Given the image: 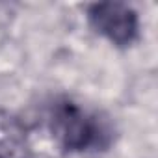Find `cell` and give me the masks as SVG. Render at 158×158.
Returning <instances> with one entry per match:
<instances>
[{"mask_svg": "<svg viewBox=\"0 0 158 158\" xmlns=\"http://www.w3.org/2000/svg\"><path fill=\"white\" fill-rule=\"evenodd\" d=\"M89 24L115 47H128L139 34V19L134 8L123 2H99L88 10Z\"/></svg>", "mask_w": 158, "mask_h": 158, "instance_id": "cell-2", "label": "cell"}, {"mask_svg": "<svg viewBox=\"0 0 158 158\" xmlns=\"http://www.w3.org/2000/svg\"><path fill=\"white\" fill-rule=\"evenodd\" d=\"M50 128L63 149L86 152L106 149L112 141L110 127L93 112L73 101H60L50 114Z\"/></svg>", "mask_w": 158, "mask_h": 158, "instance_id": "cell-1", "label": "cell"}]
</instances>
